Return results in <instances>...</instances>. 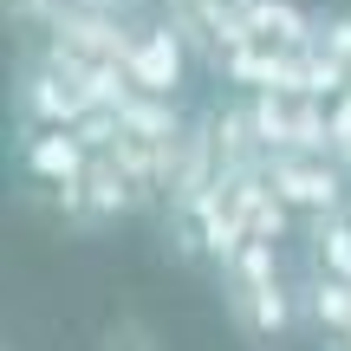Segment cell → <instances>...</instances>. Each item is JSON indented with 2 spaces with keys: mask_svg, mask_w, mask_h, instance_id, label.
<instances>
[{
  "mask_svg": "<svg viewBox=\"0 0 351 351\" xmlns=\"http://www.w3.org/2000/svg\"><path fill=\"white\" fill-rule=\"evenodd\" d=\"M228 274V306H234L241 332H254V339H280V332L293 326V300L287 287H280V261L267 241H247L241 247L234 267H221Z\"/></svg>",
  "mask_w": 351,
  "mask_h": 351,
  "instance_id": "6da1fadb",
  "label": "cell"
},
{
  "mask_svg": "<svg viewBox=\"0 0 351 351\" xmlns=\"http://www.w3.org/2000/svg\"><path fill=\"white\" fill-rule=\"evenodd\" d=\"M267 189H274L287 208H300V215H339L345 208V176L332 156H267Z\"/></svg>",
  "mask_w": 351,
  "mask_h": 351,
  "instance_id": "7a4b0ae2",
  "label": "cell"
},
{
  "mask_svg": "<svg viewBox=\"0 0 351 351\" xmlns=\"http://www.w3.org/2000/svg\"><path fill=\"white\" fill-rule=\"evenodd\" d=\"M20 104H26V117H33L39 130H78L91 117V98H85V85H78V72H72V65H59L52 52L26 72Z\"/></svg>",
  "mask_w": 351,
  "mask_h": 351,
  "instance_id": "3957f363",
  "label": "cell"
},
{
  "mask_svg": "<svg viewBox=\"0 0 351 351\" xmlns=\"http://www.w3.org/2000/svg\"><path fill=\"white\" fill-rule=\"evenodd\" d=\"M182 72H189V52H182V33H176V26L137 33V46H130V59H124L130 91H143V98H176V91H182Z\"/></svg>",
  "mask_w": 351,
  "mask_h": 351,
  "instance_id": "277c9868",
  "label": "cell"
},
{
  "mask_svg": "<svg viewBox=\"0 0 351 351\" xmlns=\"http://www.w3.org/2000/svg\"><path fill=\"white\" fill-rule=\"evenodd\" d=\"M241 20H247V33L261 39V46H274V52H313L319 33H326V26H313V13L293 7V0H241Z\"/></svg>",
  "mask_w": 351,
  "mask_h": 351,
  "instance_id": "5b68a950",
  "label": "cell"
},
{
  "mask_svg": "<svg viewBox=\"0 0 351 351\" xmlns=\"http://www.w3.org/2000/svg\"><path fill=\"white\" fill-rule=\"evenodd\" d=\"M91 169V150L78 143V130H33V143H26V176H39V182L52 189H78Z\"/></svg>",
  "mask_w": 351,
  "mask_h": 351,
  "instance_id": "8992f818",
  "label": "cell"
},
{
  "mask_svg": "<svg viewBox=\"0 0 351 351\" xmlns=\"http://www.w3.org/2000/svg\"><path fill=\"white\" fill-rule=\"evenodd\" d=\"M117 124H124V137L156 143V150H169V143H182V137H189L182 117H176V104H169V98H143V91H130V104L117 111Z\"/></svg>",
  "mask_w": 351,
  "mask_h": 351,
  "instance_id": "52a82bcc",
  "label": "cell"
},
{
  "mask_svg": "<svg viewBox=\"0 0 351 351\" xmlns=\"http://www.w3.org/2000/svg\"><path fill=\"white\" fill-rule=\"evenodd\" d=\"M85 202H91V221H104V215H130V208L143 202V189L117 169V156H91V169H85Z\"/></svg>",
  "mask_w": 351,
  "mask_h": 351,
  "instance_id": "ba28073f",
  "label": "cell"
},
{
  "mask_svg": "<svg viewBox=\"0 0 351 351\" xmlns=\"http://www.w3.org/2000/svg\"><path fill=\"white\" fill-rule=\"evenodd\" d=\"M313 254L326 267V280H351V215H326L313 228Z\"/></svg>",
  "mask_w": 351,
  "mask_h": 351,
  "instance_id": "9c48e42d",
  "label": "cell"
},
{
  "mask_svg": "<svg viewBox=\"0 0 351 351\" xmlns=\"http://www.w3.org/2000/svg\"><path fill=\"white\" fill-rule=\"evenodd\" d=\"M313 319L345 339V332H351V280H326V274L313 280Z\"/></svg>",
  "mask_w": 351,
  "mask_h": 351,
  "instance_id": "30bf717a",
  "label": "cell"
},
{
  "mask_svg": "<svg viewBox=\"0 0 351 351\" xmlns=\"http://www.w3.org/2000/svg\"><path fill=\"white\" fill-rule=\"evenodd\" d=\"M104 351H163V345H156V332L150 326H143V319H111V326H104Z\"/></svg>",
  "mask_w": 351,
  "mask_h": 351,
  "instance_id": "8fae6325",
  "label": "cell"
},
{
  "mask_svg": "<svg viewBox=\"0 0 351 351\" xmlns=\"http://www.w3.org/2000/svg\"><path fill=\"white\" fill-rule=\"evenodd\" d=\"M332 163H351V91L332 104Z\"/></svg>",
  "mask_w": 351,
  "mask_h": 351,
  "instance_id": "7c38bea8",
  "label": "cell"
},
{
  "mask_svg": "<svg viewBox=\"0 0 351 351\" xmlns=\"http://www.w3.org/2000/svg\"><path fill=\"white\" fill-rule=\"evenodd\" d=\"M319 46L332 52L339 65H351V13H339V20H326V33H319Z\"/></svg>",
  "mask_w": 351,
  "mask_h": 351,
  "instance_id": "4fadbf2b",
  "label": "cell"
},
{
  "mask_svg": "<svg viewBox=\"0 0 351 351\" xmlns=\"http://www.w3.org/2000/svg\"><path fill=\"white\" fill-rule=\"evenodd\" d=\"M85 7H104V13H117V7H137V0H85Z\"/></svg>",
  "mask_w": 351,
  "mask_h": 351,
  "instance_id": "5bb4252c",
  "label": "cell"
},
{
  "mask_svg": "<svg viewBox=\"0 0 351 351\" xmlns=\"http://www.w3.org/2000/svg\"><path fill=\"white\" fill-rule=\"evenodd\" d=\"M345 351H351V332H345Z\"/></svg>",
  "mask_w": 351,
  "mask_h": 351,
  "instance_id": "9a60e30c",
  "label": "cell"
}]
</instances>
